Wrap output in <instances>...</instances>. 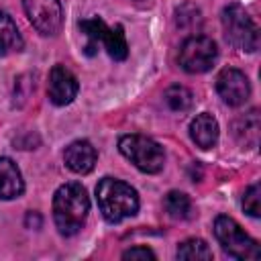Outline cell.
<instances>
[{
	"label": "cell",
	"mask_w": 261,
	"mask_h": 261,
	"mask_svg": "<svg viewBox=\"0 0 261 261\" xmlns=\"http://www.w3.org/2000/svg\"><path fill=\"white\" fill-rule=\"evenodd\" d=\"M243 210L249 216H253V218H257L261 214V188H259V184H253L245 192V196H243Z\"/></svg>",
	"instance_id": "obj_19"
},
{
	"label": "cell",
	"mask_w": 261,
	"mask_h": 261,
	"mask_svg": "<svg viewBox=\"0 0 261 261\" xmlns=\"http://www.w3.org/2000/svg\"><path fill=\"white\" fill-rule=\"evenodd\" d=\"M216 90L220 94V98L228 104V106H241L247 102L249 94H251V86L249 80L243 71L228 67L222 69L216 77Z\"/></svg>",
	"instance_id": "obj_8"
},
{
	"label": "cell",
	"mask_w": 261,
	"mask_h": 261,
	"mask_svg": "<svg viewBox=\"0 0 261 261\" xmlns=\"http://www.w3.org/2000/svg\"><path fill=\"white\" fill-rule=\"evenodd\" d=\"M216 43L208 37L196 35L184 41L179 49V65L188 73H204L208 71L216 61Z\"/></svg>",
	"instance_id": "obj_6"
},
{
	"label": "cell",
	"mask_w": 261,
	"mask_h": 261,
	"mask_svg": "<svg viewBox=\"0 0 261 261\" xmlns=\"http://www.w3.org/2000/svg\"><path fill=\"white\" fill-rule=\"evenodd\" d=\"M175 255H177V259H186V261H208V259H212V251L206 245V241H202V239H186L184 243L177 245Z\"/></svg>",
	"instance_id": "obj_15"
},
{
	"label": "cell",
	"mask_w": 261,
	"mask_h": 261,
	"mask_svg": "<svg viewBox=\"0 0 261 261\" xmlns=\"http://www.w3.org/2000/svg\"><path fill=\"white\" fill-rule=\"evenodd\" d=\"M234 135L245 145H257V137H259V116H257V110L247 112L243 118H239L234 122Z\"/></svg>",
	"instance_id": "obj_16"
},
{
	"label": "cell",
	"mask_w": 261,
	"mask_h": 261,
	"mask_svg": "<svg viewBox=\"0 0 261 261\" xmlns=\"http://www.w3.org/2000/svg\"><path fill=\"white\" fill-rule=\"evenodd\" d=\"M163 100L171 110L184 112V110H188L192 106V92L188 88H184V86H171V88L165 90Z\"/></svg>",
	"instance_id": "obj_18"
},
{
	"label": "cell",
	"mask_w": 261,
	"mask_h": 261,
	"mask_svg": "<svg viewBox=\"0 0 261 261\" xmlns=\"http://www.w3.org/2000/svg\"><path fill=\"white\" fill-rule=\"evenodd\" d=\"M122 259H137V261H147V259H155V253L149 249V247H133V249H128V251H124L122 253Z\"/></svg>",
	"instance_id": "obj_20"
},
{
	"label": "cell",
	"mask_w": 261,
	"mask_h": 261,
	"mask_svg": "<svg viewBox=\"0 0 261 261\" xmlns=\"http://www.w3.org/2000/svg\"><path fill=\"white\" fill-rule=\"evenodd\" d=\"M27 18L31 24L45 37H53L59 33L63 22V12L59 0H22Z\"/></svg>",
	"instance_id": "obj_7"
},
{
	"label": "cell",
	"mask_w": 261,
	"mask_h": 261,
	"mask_svg": "<svg viewBox=\"0 0 261 261\" xmlns=\"http://www.w3.org/2000/svg\"><path fill=\"white\" fill-rule=\"evenodd\" d=\"M96 159H98V155H96L94 145L90 141H84V139L82 141H73L71 145H67L65 153H63L65 165L73 173H80V175L90 173L94 169V165H96Z\"/></svg>",
	"instance_id": "obj_10"
},
{
	"label": "cell",
	"mask_w": 261,
	"mask_h": 261,
	"mask_svg": "<svg viewBox=\"0 0 261 261\" xmlns=\"http://www.w3.org/2000/svg\"><path fill=\"white\" fill-rule=\"evenodd\" d=\"M22 37L16 29V22L0 10V57L4 55H10L14 51H20L22 49Z\"/></svg>",
	"instance_id": "obj_14"
},
{
	"label": "cell",
	"mask_w": 261,
	"mask_h": 261,
	"mask_svg": "<svg viewBox=\"0 0 261 261\" xmlns=\"http://www.w3.org/2000/svg\"><path fill=\"white\" fill-rule=\"evenodd\" d=\"M214 234L220 243V247L234 259H243V261H255L261 257V249L259 243L255 239H251L241 224L230 218V216H218L214 220Z\"/></svg>",
	"instance_id": "obj_3"
},
{
	"label": "cell",
	"mask_w": 261,
	"mask_h": 261,
	"mask_svg": "<svg viewBox=\"0 0 261 261\" xmlns=\"http://www.w3.org/2000/svg\"><path fill=\"white\" fill-rule=\"evenodd\" d=\"M165 210L175 220H186L192 216V200L184 192H169L165 196Z\"/></svg>",
	"instance_id": "obj_17"
},
{
	"label": "cell",
	"mask_w": 261,
	"mask_h": 261,
	"mask_svg": "<svg viewBox=\"0 0 261 261\" xmlns=\"http://www.w3.org/2000/svg\"><path fill=\"white\" fill-rule=\"evenodd\" d=\"M98 43L104 45V49L108 51V55L116 61H122L126 59L128 55V45H126V39H124V33H122V27H114L110 29L104 20L100 22V35H98Z\"/></svg>",
	"instance_id": "obj_13"
},
{
	"label": "cell",
	"mask_w": 261,
	"mask_h": 261,
	"mask_svg": "<svg viewBox=\"0 0 261 261\" xmlns=\"http://www.w3.org/2000/svg\"><path fill=\"white\" fill-rule=\"evenodd\" d=\"M120 153L141 171L157 173L165 163L163 147L145 135H124L118 141Z\"/></svg>",
	"instance_id": "obj_4"
},
{
	"label": "cell",
	"mask_w": 261,
	"mask_h": 261,
	"mask_svg": "<svg viewBox=\"0 0 261 261\" xmlns=\"http://www.w3.org/2000/svg\"><path fill=\"white\" fill-rule=\"evenodd\" d=\"M96 200L102 216L108 222H120L139 210V196L126 181L102 177L96 186Z\"/></svg>",
	"instance_id": "obj_2"
},
{
	"label": "cell",
	"mask_w": 261,
	"mask_h": 261,
	"mask_svg": "<svg viewBox=\"0 0 261 261\" xmlns=\"http://www.w3.org/2000/svg\"><path fill=\"white\" fill-rule=\"evenodd\" d=\"M190 137L202 149L214 147L218 143V122H216V118L212 114H208V112L198 114L190 122Z\"/></svg>",
	"instance_id": "obj_12"
},
{
	"label": "cell",
	"mask_w": 261,
	"mask_h": 261,
	"mask_svg": "<svg viewBox=\"0 0 261 261\" xmlns=\"http://www.w3.org/2000/svg\"><path fill=\"white\" fill-rule=\"evenodd\" d=\"M24 192V181L18 165L10 157H0V200L18 198Z\"/></svg>",
	"instance_id": "obj_11"
},
{
	"label": "cell",
	"mask_w": 261,
	"mask_h": 261,
	"mask_svg": "<svg viewBox=\"0 0 261 261\" xmlns=\"http://www.w3.org/2000/svg\"><path fill=\"white\" fill-rule=\"evenodd\" d=\"M90 210V198L82 184L67 181L57 188L53 196V220L61 234L71 237L80 232Z\"/></svg>",
	"instance_id": "obj_1"
},
{
	"label": "cell",
	"mask_w": 261,
	"mask_h": 261,
	"mask_svg": "<svg viewBox=\"0 0 261 261\" xmlns=\"http://www.w3.org/2000/svg\"><path fill=\"white\" fill-rule=\"evenodd\" d=\"M222 31L230 45L243 51H257L259 29L241 4H228L222 10Z\"/></svg>",
	"instance_id": "obj_5"
},
{
	"label": "cell",
	"mask_w": 261,
	"mask_h": 261,
	"mask_svg": "<svg viewBox=\"0 0 261 261\" xmlns=\"http://www.w3.org/2000/svg\"><path fill=\"white\" fill-rule=\"evenodd\" d=\"M77 80L75 75L65 67V65H53L49 71V84H47V94L49 100L55 106H65L77 96Z\"/></svg>",
	"instance_id": "obj_9"
}]
</instances>
